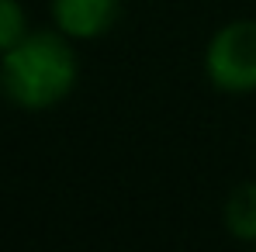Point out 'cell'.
I'll return each instance as SVG.
<instances>
[{
  "mask_svg": "<svg viewBox=\"0 0 256 252\" xmlns=\"http://www.w3.org/2000/svg\"><path fill=\"white\" fill-rule=\"evenodd\" d=\"M122 14V0H52L56 28L66 38H100L111 31V24Z\"/></svg>",
  "mask_w": 256,
  "mask_h": 252,
  "instance_id": "3957f363",
  "label": "cell"
},
{
  "mask_svg": "<svg viewBox=\"0 0 256 252\" xmlns=\"http://www.w3.org/2000/svg\"><path fill=\"white\" fill-rule=\"evenodd\" d=\"M28 35V17L21 0H0V55Z\"/></svg>",
  "mask_w": 256,
  "mask_h": 252,
  "instance_id": "5b68a950",
  "label": "cell"
},
{
  "mask_svg": "<svg viewBox=\"0 0 256 252\" xmlns=\"http://www.w3.org/2000/svg\"><path fill=\"white\" fill-rule=\"evenodd\" d=\"M222 221H225L228 235H236V239H242V242H256V180L239 183V187L225 197Z\"/></svg>",
  "mask_w": 256,
  "mask_h": 252,
  "instance_id": "277c9868",
  "label": "cell"
},
{
  "mask_svg": "<svg viewBox=\"0 0 256 252\" xmlns=\"http://www.w3.org/2000/svg\"><path fill=\"white\" fill-rule=\"evenodd\" d=\"M204 69L222 93L256 90V21H232L218 28L204 52Z\"/></svg>",
  "mask_w": 256,
  "mask_h": 252,
  "instance_id": "7a4b0ae2",
  "label": "cell"
},
{
  "mask_svg": "<svg viewBox=\"0 0 256 252\" xmlns=\"http://www.w3.org/2000/svg\"><path fill=\"white\" fill-rule=\"evenodd\" d=\"M76 52L62 31H28L0 55V90L24 111H48L76 86Z\"/></svg>",
  "mask_w": 256,
  "mask_h": 252,
  "instance_id": "6da1fadb",
  "label": "cell"
}]
</instances>
